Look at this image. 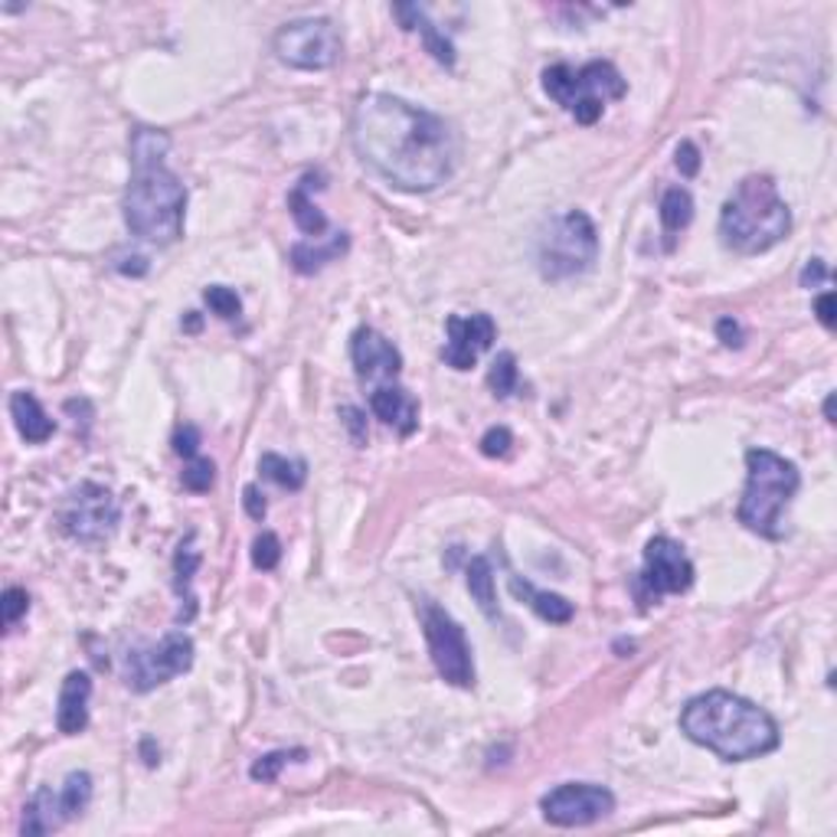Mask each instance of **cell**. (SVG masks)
I'll return each instance as SVG.
<instances>
[{
	"label": "cell",
	"mask_w": 837,
	"mask_h": 837,
	"mask_svg": "<svg viewBox=\"0 0 837 837\" xmlns=\"http://www.w3.org/2000/svg\"><path fill=\"white\" fill-rule=\"evenodd\" d=\"M543 817L556 827H585L615 811V794L592 781H566L543 794Z\"/></svg>",
	"instance_id": "obj_13"
},
{
	"label": "cell",
	"mask_w": 837,
	"mask_h": 837,
	"mask_svg": "<svg viewBox=\"0 0 837 837\" xmlns=\"http://www.w3.org/2000/svg\"><path fill=\"white\" fill-rule=\"evenodd\" d=\"M680 729L690 742L726 762H749L778 749V723L745 696L706 690L680 709Z\"/></svg>",
	"instance_id": "obj_3"
},
{
	"label": "cell",
	"mask_w": 837,
	"mask_h": 837,
	"mask_svg": "<svg viewBox=\"0 0 837 837\" xmlns=\"http://www.w3.org/2000/svg\"><path fill=\"white\" fill-rule=\"evenodd\" d=\"M59 523H62L65 536H72L75 543L98 546V543L111 539V533L118 530L121 507L108 487L85 481L75 490H69V497L59 510Z\"/></svg>",
	"instance_id": "obj_12"
},
{
	"label": "cell",
	"mask_w": 837,
	"mask_h": 837,
	"mask_svg": "<svg viewBox=\"0 0 837 837\" xmlns=\"http://www.w3.org/2000/svg\"><path fill=\"white\" fill-rule=\"evenodd\" d=\"M543 88L579 124H595L605 111V101H615L628 92L621 72L608 59H592L579 69L566 62L549 65L543 72Z\"/></svg>",
	"instance_id": "obj_6"
},
{
	"label": "cell",
	"mask_w": 837,
	"mask_h": 837,
	"mask_svg": "<svg viewBox=\"0 0 837 837\" xmlns=\"http://www.w3.org/2000/svg\"><path fill=\"white\" fill-rule=\"evenodd\" d=\"M716 333L723 340V347H742V330L732 317H719L716 320Z\"/></svg>",
	"instance_id": "obj_40"
},
{
	"label": "cell",
	"mask_w": 837,
	"mask_h": 837,
	"mask_svg": "<svg viewBox=\"0 0 837 837\" xmlns=\"http://www.w3.org/2000/svg\"><path fill=\"white\" fill-rule=\"evenodd\" d=\"M62 824H69L65 817V808H62V798H59V788H36V794L23 804V824H20V834L23 837H43V834H52L59 830Z\"/></svg>",
	"instance_id": "obj_18"
},
{
	"label": "cell",
	"mask_w": 837,
	"mask_h": 837,
	"mask_svg": "<svg viewBox=\"0 0 837 837\" xmlns=\"http://www.w3.org/2000/svg\"><path fill=\"white\" fill-rule=\"evenodd\" d=\"M203 301H206L209 311L219 314L222 320H232V317H239V311H242L239 294H235L232 288H226V284H209V288L203 291Z\"/></svg>",
	"instance_id": "obj_32"
},
{
	"label": "cell",
	"mask_w": 837,
	"mask_h": 837,
	"mask_svg": "<svg viewBox=\"0 0 837 837\" xmlns=\"http://www.w3.org/2000/svg\"><path fill=\"white\" fill-rule=\"evenodd\" d=\"M199 569V549L193 546V533L186 536V543L177 546V556H173V575H177V592H183L193 579V572Z\"/></svg>",
	"instance_id": "obj_33"
},
{
	"label": "cell",
	"mask_w": 837,
	"mask_h": 837,
	"mask_svg": "<svg viewBox=\"0 0 837 837\" xmlns=\"http://www.w3.org/2000/svg\"><path fill=\"white\" fill-rule=\"evenodd\" d=\"M510 445H513V435H510V428H504V425H494V428H487V432L481 435V451H484L487 458H504V454L510 451Z\"/></svg>",
	"instance_id": "obj_35"
},
{
	"label": "cell",
	"mask_w": 837,
	"mask_h": 837,
	"mask_svg": "<svg viewBox=\"0 0 837 837\" xmlns=\"http://www.w3.org/2000/svg\"><path fill=\"white\" fill-rule=\"evenodd\" d=\"M598 258V229L582 209L556 216L536 242L539 275L549 281L575 278L589 271Z\"/></svg>",
	"instance_id": "obj_7"
},
{
	"label": "cell",
	"mask_w": 837,
	"mask_h": 837,
	"mask_svg": "<svg viewBox=\"0 0 837 837\" xmlns=\"http://www.w3.org/2000/svg\"><path fill=\"white\" fill-rule=\"evenodd\" d=\"M350 360L356 366V376L366 383H389L402 369V353L392 340H386L373 327H356L350 337Z\"/></svg>",
	"instance_id": "obj_15"
},
{
	"label": "cell",
	"mask_w": 837,
	"mask_h": 837,
	"mask_svg": "<svg viewBox=\"0 0 837 837\" xmlns=\"http://www.w3.org/2000/svg\"><path fill=\"white\" fill-rule=\"evenodd\" d=\"M369 409L383 425L396 428L399 435H412L418 428V402L402 386H389V383L376 386L369 392Z\"/></svg>",
	"instance_id": "obj_16"
},
{
	"label": "cell",
	"mask_w": 837,
	"mask_h": 837,
	"mask_svg": "<svg viewBox=\"0 0 837 837\" xmlns=\"http://www.w3.org/2000/svg\"><path fill=\"white\" fill-rule=\"evenodd\" d=\"M487 386L497 399H507L513 389H517V356L510 350L497 353V360L490 363V373H487Z\"/></svg>",
	"instance_id": "obj_28"
},
{
	"label": "cell",
	"mask_w": 837,
	"mask_h": 837,
	"mask_svg": "<svg viewBox=\"0 0 837 837\" xmlns=\"http://www.w3.org/2000/svg\"><path fill=\"white\" fill-rule=\"evenodd\" d=\"M814 314L824 327H834V291H824L817 301H814Z\"/></svg>",
	"instance_id": "obj_42"
},
{
	"label": "cell",
	"mask_w": 837,
	"mask_h": 837,
	"mask_svg": "<svg viewBox=\"0 0 837 837\" xmlns=\"http://www.w3.org/2000/svg\"><path fill=\"white\" fill-rule=\"evenodd\" d=\"M827 278H830L827 265H824L821 258H811V262L804 265V271H801V288H811V284H817V281H827Z\"/></svg>",
	"instance_id": "obj_41"
},
{
	"label": "cell",
	"mask_w": 837,
	"mask_h": 837,
	"mask_svg": "<svg viewBox=\"0 0 837 837\" xmlns=\"http://www.w3.org/2000/svg\"><path fill=\"white\" fill-rule=\"evenodd\" d=\"M510 592H513L520 602H526V605H530L543 621H549V624H566V621H572V615H575V608H572L569 598H562V595H556V592L533 589V585L523 582L520 575H510Z\"/></svg>",
	"instance_id": "obj_21"
},
{
	"label": "cell",
	"mask_w": 837,
	"mask_h": 837,
	"mask_svg": "<svg viewBox=\"0 0 837 837\" xmlns=\"http://www.w3.org/2000/svg\"><path fill=\"white\" fill-rule=\"evenodd\" d=\"M677 170L683 177H696V170H700V147L693 141H680L677 144Z\"/></svg>",
	"instance_id": "obj_37"
},
{
	"label": "cell",
	"mask_w": 837,
	"mask_h": 837,
	"mask_svg": "<svg viewBox=\"0 0 837 837\" xmlns=\"http://www.w3.org/2000/svg\"><path fill=\"white\" fill-rule=\"evenodd\" d=\"M141 752H144V762H147L150 768L160 762V759H157V752H154V742H150V739H144V742H141Z\"/></svg>",
	"instance_id": "obj_44"
},
{
	"label": "cell",
	"mask_w": 837,
	"mask_h": 837,
	"mask_svg": "<svg viewBox=\"0 0 837 837\" xmlns=\"http://www.w3.org/2000/svg\"><path fill=\"white\" fill-rule=\"evenodd\" d=\"M317 173H304L301 183H294V190L288 193V209H291V219L294 226L307 235V239H320L327 232V216L314 206L311 199V186H314Z\"/></svg>",
	"instance_id": "obj_22"
},
{
	"label": "cell",
	"mask_w": 837,
	"mask_h": 837,
	"mask_svg": "<svg viewBox=\"0 0 837 837\" xmlns=\"http://www.w3.org/2000/svg\"><path fill=\"white\" fill-rule=\"evenodd\" d=\"M418 618H422V634H425V644H428L438 677L451 687L471 690L474 687V657H471L464 628L432 598L418 602Z\"/></svg>",
	"instance_id": "obj_8"
},
{
	"label": "cell",
	"mask_w": 837,
	"mask_h": 837,
	"mask_svg": "<svg viewBox=\"0 0 837 837\" xmlns=\"http://www.w3.org/2000/svg\"><path fill=\"white\" fill-rule=\"evenodd\" d=\"M278 562H281V539L271 530H262L252 539V566L262 569V572H271Z\"/></svg>",
	"instance_id": "obj_31"
},
{
	"label": "cell",
	"mask_w": 837,
	"mask_h": 837,
	"mask_svg": "<svg viewBox=\"0 0 837 837\" xmlns=\"http://www.w3.org/2000/svg\"><path fill=\"white\" fill-rule=\"evenodd\" d=\"M340 418H343V425L350 428V438H353L356 445H366V415H363V409L343 405V409H340Z\"/></svg>",
	"instance_id": "obj_38"
},
{
	"label": "cell",
	"mask_w": 837,
	"mask_h": 837,
	"mask_svg": "<svg viewBox=\"0 0 837 837\" xmlns=\"http://www.w3.org/2000/svg\"><path fill=\"white\" fill-rule=\"evenodd\" d=\"M242 504H245V513H248L252 520H262V517H265V494H262L255 484H248V487L242 490Z\"/></svg>",
	"instance_id": "obj_39"
},
{
	"label": "cell",
	"mask_w": 837,
	"mask_h": 837,
	"mask_svg": "<svg viewBox=\"0 0 837 837\" xmlns=\"http://www.w3.org/2000/svg\"><path fill=\"white\" fill-rule=\"evenodd\" d=\"M464 582H468V592L471 598L477 602V608L497 621V592H494V566L487 556H471L468 569H464Z\"/></svg>",
	"instance_id": "obj_24"
},
{
	"label": "cell",
	"mask_w": 837,
	"mask_h": 837,
	"mask_svg": "<svg viewBox=\"0 0 837 837\" xmlns=\"http://www.w3.org/2000/svg\"><path fill=\"white\" fill-rule=\"evenodd\" d=\"M392 13L402 20V29H418L422 33V43H425V49L441 62V65H454V49H451V43L435 29V23H428V16H425V10L422 7H415V3H399V7H392Z\"/></svg>",
	"instance_id": "obj_23"
},
{
	"label": "cell",
	"mask_w": 837,
	"mask_h": 837,
	"mask_svg": "<svg viewBox=\"0 0 837 837\" xmlns=\"http://www.w3.org/2000/svg\"><path fill=\"white\" fill-rule=\"evenodd\" d=\"M0 611H3V624L13 628V624L29 611V595H26V589L10 585V589L3 592V598H0Z\"/></svg>",
	"instance_id": "obj_34"
},
{
	"label": "cell",
	"mask_w": 837,
	"mask_h": 837,
	"mask_svg": "<svg viewBox=\"0 0 837 837\" xmlns=\"http://www.w3.org/2000/svg\"><path fill=\"white\" fill-rule=\"evenodd\" d=\"M801 487V474L794 461L768 451V448H749L745 451V490L739 500V523L749 533H759L765 539L785 536V507Z\"/></svg>",
	"instance_id": "obj_5"
},
{
	"label": "cell",
	"mask_w": 837,
	"mask_h": 837,
	"mask_svg": "<svg viewBox=\"0 0 837 837\" xmlns=\"http://www.w3.org/2000/svg\"><path fill=\"white\" fill-rule=\"evenodd\" d=\"M170 134L150 124H134L128 154H131V180L124 190V226L131 235L170 245L183 235L186 216V186L167 167Z\"/></svg>",
	"instance_id": "obj_2"
},
{
	"label": "cell",
	"mask_w": 837,
	"mask_h": 837,
	"mask_svg": "<svg viewBox=\"0 0 837 837\" xmlns=\"http://www.w3.org/2000/svg\"><path fill=\"white\" fill-rule=\"evenodd\" d=\"M350 141L356 157L402 193L441 186L461 154L458 134L445 118L386 92H369L356 101Z\"/></svg>",
	"instance_id": "obj_1"
},
{
	"label": "cell",
	"mask_w": 837,
	"mask_h": 837,
	"mask_svg": "<svg viewBox=\"0 0 837 837\" xmlns=\"http://www.w3.org/2000/svg\"><path fill=\"white\" fill-rule=\"evenodd\" d=\"M88 696H92V677L85 670H69L59 690V706H56V726L62 736H78L88 726Z\"/></svg>",
	"instance_id": "obj_17"
},
{
	"label": "cell",
	"mask_w": 837,
	"mask_h": 837,
	"mask_svg": "<svg viewBox=\"0 0 837 837\" xmlns=\"http://www.w3.org/2000/svg\"><path fill=\"white\" fill-rule=\"evenodd\" d=\"M258 471H262V477H268V481H275L278 487H288V490H298L307 481V464L304 461H288L275 451L258 458Z\"/></svg>",
	"instance_id": "obj_26"
},
{
	"label": "cell",
	"mask_w": 837,
	"mask_h": 837,
	"mask_svg": "<svg viewBox=\"0 0 837 837\" xmlns=\"http://www.w3.org/2000/svg\"><path fill=\"white\" fill-rule=\"evenodd\" d=\"M59 798H62V808H65V817H78L88 801H92V775L88 772H69L65 781L59 785Z\"/></svg>",
	"instance_id": "obj_27"
},
{
	"label": "cell",
	"mask_w": 837,
	"mask_h": 837,
	"mask_svg": "<svg viewBox=\"0 0 837 837\" xmlns=\"http://www.w3.org/2000/svg\"><path fill=\"white\" fill-rule=\"evenodd\" d=\"M693 585V562L670 536H654L644 546V566L631 579V592L641 608L657 605L664 595H680Z\"/></svg>",
	"instance_id": "obj_10"
},
{
	"label": "cell",
	"mask_w": 837,
	"mask_h": 837,
	"mask_svg": "<svg viewBox=\"0 0 837 837\" xmlns=\"http://www.w3.org/2000/svg\"><path fill=\"white\" fill-rule=\"evenodd\" d=\"M791 229V213L768 173H749L719 209V239L739 255H759L778 245Z\"/></svg>",
	"instance_id": "obj_4"
},
{
	"label": "cell",
	"mask_w": 837,
	"mask_h": 837,
	"mask_svg": "<svg viewBox=\"0 0 837 837\" xmlns=\"http://www.w3.org/2000/svg\"><path fill=\"white\" fill-rule=\"evenodd\" d=\"M271 49L278 56V62L291 65V69H304V72H317V69H330L340 52H343V39L340 29L324 20V16H301L284 23L275 39Z\"/></svg>",
	"instance_id": "obj_9"
},
{
	"label": "cell",
	"mask_w": 837,
	"mask_h": 837,
	"mask_svg": "<svg viewBox=\"0 0 837 837\" xmlns=\"http://www.w3.org/2000/svg\"><path fill=\"white\" fill-rule=\"evenodd\" d=\"M824 418H827V422H834V392L824 399Z\"/></svg>",
	"instance_id": "obj_46"
},
{
	"label": "cell",
	"mask_w": 837,
	"mask_h": 837,
	"mask_svg": "<svg viewBox=\"0 0 837 837\" xmlns=\"http://www.w3.org/2000/svg\"><path fill=\"white\" fill-rule=\"evenodd\" d=\"M180 481H183V487H186V490H193V494H206V490L213 487V481H216V464H213L209 458L196 454V458H190V461H186V468H183Z\"/></svg>",
	"instance_id": "obj_30"
},
{
	"label": "cell",
	"mask_w": 837,
	"mask_h": 837,
	"mask_svg": "<svg viewBox=\"0 0 837 837\" xmlns=\"http://www.w3.org/2000/svg\"><path fill=\"white\" fill-rule=\"evenodd\" d=\"M173 451L180 454V458H196L199 454V428L196 425H180L177 432H173Z\"/></svg>",
	"instance_id": "obj_36"
},
{
	"label": "cell",
	"mask_w": 837,
	"mask_h": 837,
	"mask_svg": "<svg viewBox=\"0 0 837 837\" xmlns=\"http://www.w3.org/2000/svg\"><path fill=\"white\" fill-rule=\"evenodd\" d=\"M445 330H448V343L441 350V360L451 369H471L477 363V356L484 350H490V343L497 337V324L490 314H471V317L451 314L445 320Z\"/></svg>",
	"instance_id": "obj_14"
},
{
	"label": "cell",
	"mask_w": 837,
	"mask_h": 837,
	"mask_svg": "<svg viewBox=\"0 0 837 837\" xmlns=\"http://www.w3.org/2000/svg\"><path fill=\"white\" fill-rule=\"evenodd\" d=\"M307 752L304 749H275V752H265V755H258L255 762H252V768H248V775L255 778V781H275L278 778V772L291 762V759H304Z\"/></svg>",
	"instance_id": "obj_29"
},
{
	"label": "cell",
	"mask_w": 837,
	"mask_h": 837,
	"mask_svg": "<svg viewBox=\"0 0 837 837\" xmlns=\"http://www.w3.org/2000/svg\"><path fill=\"white\" fill-rule=\"evenodd\" d=\"M10 415H13L16 432H20L23 441H29V445H43V441H49L52 432H56V422L46 415V409L39 405V399H36L33 392H26V389H16V392L10 396Z\"/></svg>",
	"instance_id": "obj_19"
},
{
	"label": "cell",
	"mask_w": 837,
	"mask_h": 837,
	"mask_svg": "<svg viewBox=\"0 0 837 837\" xmlns=\"http://www.w3.org/2000/svg\"><path fill=\"white\" fill-rule=\"evenodd\" d=\"M347 245H350L347 232H330L327 242H320V239L294 242V245H291V265H294V271H301V275H314V271H320L327 262H337V258L347 252Z\"/></svg>",
	"instance_id": "obj_20"
},
{
	"label": "cell",
	"mask_w": 837,
	"mask_h": 837,
	"mask_svg": "<svg viewBox=\"0 0 837 837\" xmlns=\"http://www.w3.org/2000/svg\"><path fill=\"white\" fill-rule=\"evenodd\" d=\"M183 330H190V333L199 330V314H196V311H186V314H183Z\"/></svg>",
	"instance_id": "obj_45"
},
{
	"label": "cell",
	"mask_w": 837,
	"mask_h": 837,
	"mask_svg": "<svg viewBox=\"0 0 837 837\" xmlns=\"http://www.w3.org/2000/svg\"><path fill=\"white\" fill-rule=\"evenodd\" d=\"M114 268H118L121 275H144V271H147V258H144V255H124Z\"/></svg>",
	"instance_id": "obj_43"
},
{
	"label": "cell",
	"mask_w": 837,
	"mask_h": 837,
	"mask_svg": "<svg viewBox=\"0 0 837 837\" xmlns=\"http://www.w3.org/2000/svg\"><path fill=\"white\" fill-rule=\"evenodd\" d=\"M657 216H660V226H664V235H667V248L674 245V235L683 232L693 219V196L683 190V186H670L664 190L660 196V206H657Z\"/></svg>",
	"instance_id": "obj_25"
},
{
	"label": "cell",
	"mask_w": 837,
	"mask_h": 837,
	"mask_svg": "<svg viewBox=\"0 0 837 837\" xmlns=\"http://www.w3.org/2000/svg\"><path fill=\"white\" fill-rule=\"evenodd\" d=\"M193 667V638L186 631H167L157 644H141L124 654V683L147 693Z\"/></svg>",
	"instance_id": "obj_11"
}]
</instances>
